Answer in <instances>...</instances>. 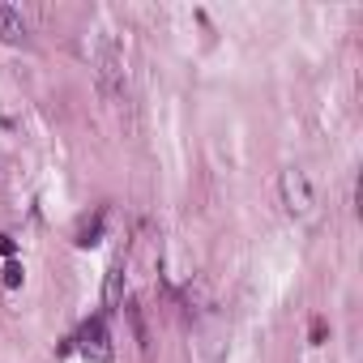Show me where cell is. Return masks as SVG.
I'll list each match as a JSON object with an SVG mask.
<instances>
[{
	"instance_id": "1",
	"label": "cell",
	"mask_w": 363,
	"mask_h": 363,
	"mask_svg": "<svg viewBox=\"0 0 363 363\" xmlns=\"http://www.w3.org/2000/svg\"><path fill=\"white\" fill-rule=\"evenodd\" d=\"M278 193H282V210H286L295 223H312V218H316V189H312L308 171L286 167L282 179H278Z\"/></svg>"
},
{
	"instance_id": "2",
	"label": "cell",
	"mask_w": 363,
	"mask_h": 363,
	"mask_svg": "<svg viewBox=\"0 0 363 363\" xmlns=\"http://www.w3.org/2000/svg\"><path fill=\"white\" fill-rule=\"evenodd\" d=\"M73 346H77V354H82L86 363H111V359H116V346H111L107 316H90V320L77 329Z\"/></svg>"
},
{
	"instance_id": "3",
	"label": "cell",
	"mask_w": 363,
	"mask_h": 363,
	"mask_svg": "<svg viewBox=\"0 0 363 363\" xmlns=\"http://www.w3.org/2000/svg\"><path fill=\"white\" fill-rule=\"evenodd\" d=\"M0 39L5 43H22L26 39V18L13 5H0Z\"/></svg>"
},
{
	"instance_id": "4",
	"label": "cell",
	"mask_w": 363,
	"mask_h": 363,
	"mask_svg": "<svg viewBox=\"0 0 363 363\" xmlns=\"http://www.w3.org/2000/svg\"><path fill=\"white\" fill-rule=\"evenodd\" d=\"M120 295H124V257H116V265H111V274H107V291H103L107 312L120 303Z\"/></svg>"
},
{
	"instance_id": "5",
	"label": "cell",
	"mask_w": 363,
	"mask_h": 363,
	"mask_svg": "<svg viewBox=\"0 0 363 363\" xmlns=\"http://www.w3.org/2000/svg\"><path fill=\"white\" fill-rule=\"evenodd\" d=\"M22 278H26V274H22V265H18V261H9V265H5V286L13 291V286H22Z\"/></svg>"
},
{
	"instance_id": "6",
	"label": "cell",
	"mask_w": 363,
	"mask_h": 363,
	"mask_svg": "<svg viewBox=\"0 0 363 363\" xmlns=\"http://www.w3.org/2000/svg\"><path fill=\"white\" fill-rule=\"evenodd\" d=\"M18 252V244H13V235H0V257H13Z\"/></svg>"
}]
</instances>
